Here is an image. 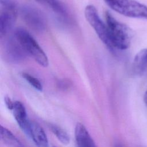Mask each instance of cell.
<instances>
[{"label": "cell", "instance_id": "obj_2", "mask_svg": "<svg viewBox=\"0 0 147 147\" xmlns=\"http://www.w3.org/2000/svg\"><path fill=\"white\" fill-rule=\"evenodd\" d=\"M14 34L27 55L30 56L40 65L44 67L48 65L47 56L28 31L22 28H18L15 30Z\"/></svg>", "mask_w": 147, "mask_h": 147}, {"label": "cell", "instance_id": "obj_12", "mask_svg": "<svg viewBox=\"0 0 147 147\" xmlns=\"http://www.w3.org/2000/svg\"><path fill=\"white\" fill-rule=\"evenodd\" d=\"M0 134L2 140L10 147H24L19 140L7 129L1 126Z\"/></svg>", "mask_w": 147, "mask_h": 147}, {"label": "cell", "instance_id": "obj_6", "mask_svg": "<svg viewBox=\"0 0 147 147\" xmlns=\"http://www.w3.org/2000/svg\"><path fill=\"white\" fill-rule=\"evenodd\" d=\"M3 50L6 59L12 63H18L24 60L27 55L14 34L7 38Z\"/></svg>", "mask_w": 147, "mask_h": 147}, {"label": "cell", "instance_id": "obj_1", "mask_svg": "<svg viewBox=\"0 0 147 147\" xmlns=\"http://www.w3.org/2000/svg\"><path fill=\"white\" fill-rule=\"evenodd\" d=\"M111 49L125 50L130 45L133 34L131 29L126 25L117 21L109 12L105 14Z\"/></svg>", "mask_w": 147, "mask_h": 147}, {"label": "cell", "instance_id": "obj_17", "mask_svg": "<svg viewBox=\"0 0 147 147\" xmlns=\"http://www.w3.org/2000/svg\"><path fill=\"white\" fill-rule=\"evenodd\" d=\"M144 100H145V102L147 103V91H146L145 95H144Z\"/></svg>", "mask_w": 147, "mask_h": 147}, {"label": "cell", "instance_id": "obj_9", "mask_svg": "<svg viewBox=\"0 0 147 147\" xmlns=\"http://www.w3.org/2000/svg\"><path fill=\"white\" fill-rule=\"evenodd\" d=\"M11 111L17 123L27 134L29 129L30 121L28 119L25 106L21 102L15 101Z\"/></svg>", "mask_w": 147, "mask_h": 147}, {"label": "cell", "instance_id": "obj_8", "mask_svg": "<svg viewBox=\"0 0 147 147\" xmlns=\"http://www.w3.org/2000/svg\"><path fill=\"white\" fill-rule=\"evenodd\" d=\"M27 135L38 147H48V140L43 129L35 122H30Z\"/></svg>", "mask_w": 147, "mask_h": 147}, {"label": "cell", "instance_id": "obj_7", "mask_svg": "<svg viewBox=\"0 0 147 147\" xmlns=\"http://www.w3.org/2000/svg\"><path fill=\"white\" fill-rule=\"evenodd\" d=\"M21 14L22 19L31 28L37 31L45 29L44 18L37 9L30 6H24L21 10Z\"/></svg>", "mask_w": 147, "mask_h": 147}, {"label": "cell", "instance_id": "obj_10", "mask_svg": "<svg viewBox=\"0 0 147 147\" xmlns=\"http://www.w3.org/2000/svg\"><path fill=\"white\" fill-rule=\"evenodd\" d=\"M75 137L77 147H96V145L86 127L80 123L76 124Z\"/></svg>", "mask_w": 147, "mask_h": 147}, {"label": "cell", "instance_id": "obj_11", "mask_svg": "<svg viewBox=\"0 0 147 147\" xmlns=\"http://www.w3.org/2000/svg\"><path fill=\"white\" fill-rule=\"evenodd\" d=\"M133 68L136 74H142L147 68V48L142 49L135 56Z\"/></svg>", "mask_w": 147, "mask_h": 147}, {"label": "cell", "instance_id": "obj_14", "mask_svg": "<svg viewBox=\"0 0 147 147\" xmlns=\"http://www.w3.org/2000/svg\"><path fill=\"white\" fill-rule=\"evenodd\" d=\"M38 3L46 6L59 14H64L65 10L61 4L57 0H35Z\"/></svg>", "mask_w": 147, "mask_h": 147}, {"label": "cell", "instance_id": "obj_3", "mask_svg": "<svg viewBox=\"0 0 147 147\" xmlns=\"http://www.w3.org/2000/svg\"><path fill=\"white\" fill-rule=\"evenodd\" d=\"M112 10L128 17L147 19V6L134 0H104Z\"/></svg>", "mask_w": 147, "mask_h": 147}, {"label": "cell", "instance_id": "obj_5", "mask_svg": "<svg viewBox=\"0 0 147 147\" xmlns=\"http://www.w3.org/2000/svg\"><path fill=\"white\" fill-rule=\"evenodd\" d=\"M17 8L13 0H0V37L12 29L16 21Z\"/></svg>", "mask_w": 147, "mask_h": 147}, {"label": "cell", "instance_id": "obj_4", "mask_svg": "<svg viewBox=\"0 0 147 147\" xmlns=\"http://www.w3.org/2000/svg\"><path fill=\"white\" fill-rule=\"evenodd\" d=\"M84 16L100 40L107 47L112 49L107 26L100 19L95 6L92 5H87L84 9Z\"/></svg>", "mask_w": 147, "mask_h": 147}, {"label": "cell", "instance_id": "obj_15", "mask_svg": "<svg viewBox=\"0 0 147 147\" xmlns=\"http://www.w3.org/2000/svg\"><path fill=\"white\" fill-rule=\"evenodd\" d=\"M22 76L27 82H28L36 90L40 91H41L42 90V85L40 82V80L36 78L26 72L22 73Z\"/></svg>", "mask_w": 147, "mask_h": 147}, {"label": "cell", "instance_id": "obj_13", "mask_svg": "<svg viewBox=\"0 0 147 147\" xmlns=\"http://www.w3.org/2000/svg\"><path fill=\"white\" fill-rule=\"evenodd\" d=\"M51 130L57 138L63 144H67L69 142V137L65 131L56 125H50Z\"/></svg>", "mask_w": 147, "mask_h": 147}, {"label": "cell", "instance_id": "obj_16", "mask_svg": "<svg viewBox=\"0 0 147 147\" xmlns=\"http://www.w3.org/2000/svg\"><path fill=\"white\" fill-rule=\"evenodd\" d=\"M5 104H6L7 107L9 110H12V109H13V105H14V102H13L10 99V98L6 96L5 98Z\"/></svg>", "mask_w": 147, "mask_h": 147}]
</instances>
